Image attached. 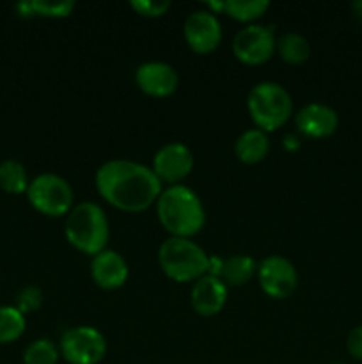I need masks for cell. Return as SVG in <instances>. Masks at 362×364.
Instances as JSON below:
<instances>
[{
    "label": "cell",
    "instance_id": "17",
    "mask_svg": "<svg viewBox=\"0 0 362 364\" xmlns=\"http://www.w3.org/2000/svg\"><path fill=\"white\" fill-rule=\"evenodd\" d=\"M256 272H258V265L251 256L236 255L224 259L220 279L226 283V287H243L254 277Z\"/></svg>",
    "mask_w": 362,
    "mask_h": 364
},
{
    "label": "cell",
    "instance_id": "1",
    "mask_svg": "<svg viewBox=\"0 0 362 364\" xmlns=\"http://www.w3.org/2000/svg\"><path fill=\"white\" fill-rule=\"evenodd\" d=\"M96 188L109 205L123 212H144L162 194V181L151 167L133 160H109L96 171Z\"/></svg>",
    "mask_w": 362,
    "mask_h": 364
},
{
    "label": "cell",
    "instance_id": "13",
    "mask_svg": "<svg viewBox=\"0 0 362 364\" xmlns=\"http://www.w3.org/2000/svg\"><path fill=\"white\" fill-rule=\"evenodd\" d=\"M227 301V287L222 279L202 276L195 281L190 294L192 308L201 316H215L222 311Z\"/></svg>",
    "mask_w": 362,
    "mask_h": 364
},
{
    "label": "cell",
    "instance_id": "9",
    "mask_svg": "<svg viewBox=\"0 0 362 364\" xmlns=\"http://www.w3.org/2000/svg\"><path fill=\"white\" fill-rule=\"evenodd\" d=\"M258 277L263 291L273 299H287L297 290V269L284 256H270L263 259L258 267Z\"/></svg>",
    "mask_w": 362,
    "mask_h": 364
},
{
    "label": "cell",
    "instance_id": "12",
    "mask_svg": "<svg viewBox=\"0 0 362 364\" xmlns=\"http://www.w3.org/2000/svg\"><path fill=\"white\" fill-rule=\"evenodd\" d=\"M135 82L142 92L155 98H167L174 95L180 85V77L176 70L167 63H144L135 70Z\"/></svg>",
    "mask_w": 362,
    "mask_h": 364
},
{
    "label": "cell",
    "instance_id": "23",
    "mask_svg": "<svg viewBox=\"0 0 362 364\" xmlns=\"http://www.w3.org/2000/svg\"><path fill=\"white\" fill-rule=\"evenodd\" d=\"M57 361H59V350L53 341L46 338L32 341L23 352V364H57Z\"/></svg>",
    "mask_w": 362,
    "mask_h": 364
},
{
    "label": "cell",
    "instance_id": "2",
    "mask_svg": "<svg viewBox=\"0 0 362 364\" xmlns=\"http://www.w3.org/2000/svg\"><path fill=\"white\" fill-rule=\"evenodd\" d=\"M156 213L162 226L172 237L190 238L202 230L206 223L201 199L185 185H170L162 191L156 201Z\"/></svg>",
    "mask_w": 362,
    "mask_h": 364
},
{
    "label": "cell",
    "instance_id": "8",
    "mask_svg": "<svg viewBox=\"0 0 362 364\" xmlns=\"http://www.w3.org/2000/svg\"><path fill=\"white\" fill-rule=\"evenodd\" d=\"M275 36L265 25H247L233 39V53L240 63L258 66L275 52Z\"/></svg>",
    "mask_w": 362,
    "mask_h": 364
},
{
    "label": "cell",
    "instance_id": "18",
    "mask_svg": "<svg viewBox=\"0 0 362 364\" xmlns=\"http://www.w3.org/2000/svg\"><path fill=\"white\" fill-rule=\"evenodd\" d=\"M75 2L66 0V2H48V0H25V2L16 4V11L20 16H46V18H66L73 13Z\"/></svg>",
    "mask_w": 362,
    "mask_h": 364
},
{
    "label": "cell",
    "instance_id": "6",
    "mask_svg": "<svg viewBox=\"0 0 362 364\" xmlns=\"http://www.w3.org/2000/svg\"><path fill=\"white\" fill-rule=\"evenodd\" d=\"M27 198L39 213L48 217H62L71 212L73 191L67 180L53 173L35 176L28 183Z\"/></svg>",
    "mask_w": 362,
    "mask_h": 364
},
{
    "label": "cell",
    "instance_id": "11",
    "mask_svg": "<svg viewBox=\"0 0 362 364\" xmlns=\"http://www.w3.org/2000/svg\"><path fill=\"white\" fill-rule=\"evenodd\" d=\"M194 169V155L190 148L181 142H170L162 146L153 159V173L158 180L170 185L180 183Z\"/></svg>",
    "mask_w": 362,
    "mask_h": 364
},
{
    "label": "cell",
    "instance_id": "26",
    "mask_svg": "<svg viewBox=\"0 0 362 364\" xmlns=\"http://www.w3.org/2000/svg\"><path fill=\"white\" fill-rule=\"evenodd\" d=\"M346 348L351 358L362 361V326L350 331V334L346 338Z\"/></svg>",
    "mask_w": 362,
    "mask_h": 364
},
{
    "label": "cell",
    "instance_id": "10",
    "mask_svg": "<svg viewBox=\"0 0 362 364\" xmlns=\"http://www.w3.org/2000/svg\"><path fill=\"white\" fill-rule=\"evenodd\" d=\"M183 34L188 46L197 53H209L222 41V27L213 11H194L187 16Z\"/></svg>",
    "mask_w": 362,
    "mask_h": 364
},
{
    "label": "cell",
    "instance_id": "15",
    "mask_svg": "<svg viewBox=\"0 0 362 364\" xmlns=\"http://www.w3.org/2000/svg\"><path fill=\"white\" fill-rule=\"evenodd\" d=\"M91 276L103 290H117L126 283L128 265L119 252L105 249L92 258Z\"/></svg>",
    "mask_w": 362,
    "mask_h": 364
},
{
    "label": "cell",
    "instance_id": "20",
    "mask_svg": "<svg viewBox=\"0 0 362 364\" xmlns=\"http://www.w3.org/2000/svg\"><path fill=\"white\" fill-rule=\"evenodd\" d=\"M27 169L18 160H4L0 162V188L7 194H23L28 188Z\"/></svg>",
    "mask_w": 362,
    "mask_h": 364
},
{
    "label": "cell",
    "instance_id": "22",
    "mask_svg": "<svg viewBox=\"0 0 362 364\" xmlns=\"http://www.w3.org/2000/svg\"><path fill=\"white\" fill-rule=\"evenodd\" d=\"M266 0H226L224 13L238 21H254L268 11Z\"/></svg>",
    "mask_w": 362,
    "mask_h": 364
},
{
    "label": "cell",
    "instance_id": "19",
    "mask_svg": "<svg viewBox=\"0 0 362 364\" xmlns=\"http://www.w3.org/2000/svg\"><path fill=\"white\" fill-rule=\"evenodd\" d=\"M275 50L287 64H304L311 55L309 41L300 34L287 32L275 41Z\"/></svg>",
    "mask_w": 362,
    "mask_h": 364
},
{
    "label": "cell",
    "instance_id": "3",
    "mask_svg": "<svg viewBox=\"0 0 362 364\" xmlns=\"http://www.w3.org/2000/svg\"><path fill=\"white\" fill-rule=\"evenodd\" d=\"M67 242L85 255H99L105 251L110 237L109 219L99 205L84 201L75 206L66 220Z\"/></svg>",
    "mask_w": 362,
    "mask_h": 364
},
{
    "label": "cell",
    "instance_id": "28",
    "mask_svg": "<svg viewBox=\"0 0 362 364\" xmlns=\"http://www.w3.org/2000/svg\"><path fill=\"white\" fill-rule=\"evenodd\" d=\"M351 9H353V13L357 14V16L362 20V0H357V2H353Z\"/></svg>",
    "mask_w": 362,
    "mask_h": 364
},
{
    "label": "cell",
    "instance_id": "21",
    "mask_svg": "<svg viewBox=\"0 0 362 364\" xmlns=\"http://www.w3.org/2000/svg\"><path fill=\"white\" fill-rule=\"evenodd\" d=\"M25 327V315H21L14 306H0V345L20 340Z\"/></svg>",
    "mask_w": 362,
    "mask_h": 364
},
{
    "label": "cell",
    "instance_id": "29",
    "mask_svg": "<svg viewBox=\"0 0 362 364\" xmlns=\"http://www.w3.org/2000/svg\"><path fill=\"white\" fill-rule=\"evenodd\" d=\"M208 6H209V9L222 11L224 13V2H208Z\"/></svg>",
    "mask_w": 362,
    "mask_h": 364
},
{
    "label": "cell",
    "instance_id": "24",
    "mask_svg": "<svg viewBox=\"0 0 362 364\" xmlns=\"http://www.w3.org/2000/svg\"><path fill=\"white\" fill-rule=\"evenodd\" d=\"M43 306V291L38 287H25L23 290H20V294L16 295V306L14 308L21 313V315H27V313L38 311Z\"/></svg>",
    "mask_w": 362,
    "mask_h": 364
},
{
    "label": "cell",
    "instance_id": "5",
    "mask_svg": "<svg viewBox=\"0 0 362 364\" xmlns=\"http://www.w3.org/2000/svg\"><path fill=\"white\" fill-rule=\"evenodd\" d=\"M247 109L259 130L273 132L291 117L293 100L277 82H261L248 92Z\"/></svg>",
    "mask_w": 362,
    "mask_h": 364
},
{
    "label": "cell",
    "instance_id": "25",
    "mask_svg": "<svg viewBox=\"0 0 362 364\" xmlns=\"http://www.w3.org/2000/svg\"><path fill=\"white\" fill-rule=\"evenodd\" d=\"M130 6L142 16L156 18L169 11L170 2L169 0H131Z\"/></svg>",
    "mask_w": 362,
    "mask_h": 364
},
{
    "label": "cell",
    "instance_id": "14",
    "mask_svg": "<svg viewBox=\"0 0 362 364\" xmlns=\"http://www.w3.org/2000/svg\"><path fill=\"white\" fill-rule=\"evenodd\" d=\"M339 127L337 112L323 103H309L297 114V128L311 139H325Z\"/></svg>",
    "mask_w": 362,
    "mask_h": 364
},
{
    "label": "cell",
    "instance_id": "16",
    "mask_svg": "<svg viewBox=\"0 0 362 364\" xmlns=\"http://www.w3.org/2000/svg\"><path fill=\"white\" fill-rule=\"evenodd\" d=\"M270 151V141L266 132L259 128H251L238 137L234 144V153L245 164H258L266 159Z\"/></svg>",
    "mask_w": 362,
    "mask_h": 364
},
{
    "label": "cell",
    "instance_id": "4",
    "mask_svg": "<svg viewBox=\"0 0 362 364\" xmlns=\"http://www.w3.org/2000/svg\"><path fill=\"white\" fill-rule=\"evenodd\" d=\"M158 262L169 279L190 283L206 276L209 256L190 238L170 237L160 245Z\"/></svg>",
    "mask_w": 362,
    "mask_h": 364
},
{
    "label": "cell",
    "instance_id": "30",
    "mask_svg": "<svg viewBox=\"0 0 362 364\" xmlns=\"http://www.w3.org/2000/svg\"><path fill=\"white\" fill-rule=\"evenodd\" d=\"M334 364H343V363H334Z\"/></svg>",
    "mask_w": 362,
    "mask_h": 364
},
{
    "label": "cell",
    "instance_id": "27",
    "mask_svg": "<svg viewBox=\"0 0 362 364\" xmlns=\"http://www.w3.org/2000/svg\"><path fill=\"white\" fill-rule=\"evenodd\" d=\"M284 146H286V148H287V149H293V148H298V139H297V137H295V135H293V134H290V135H287V137H286V144H284Z\"/></svg>",
    "mask_w": 362,
    "mask_h": 364
},
{
    "label": "cell",
    "instance_id": "7",
    "mask_svg": "<svg viewBox=\"0 0 362 364\" xmlns=\"http://www.w3.org/2000/svg\"><path fill=\"white\" fill-rule=\"evenodd\" d=\"M105 354V336L94 327H73L60 338V355L70 364H98Z\"/></svg>",
    "mask_w": 362,
    "mask_h": 364
}]
</instances>
